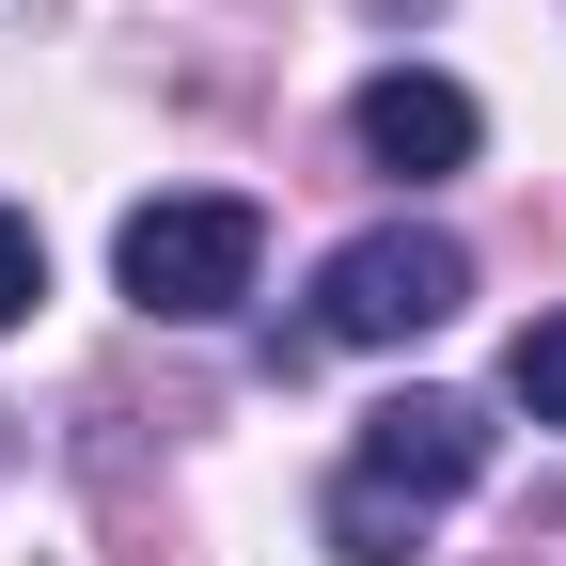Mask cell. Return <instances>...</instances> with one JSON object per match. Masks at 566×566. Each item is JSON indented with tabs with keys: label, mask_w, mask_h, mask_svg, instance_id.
I'll use <instances>...</instances> for the list:
<instances>
[{
	"label": "cell",
	"mask_w": 566,
	"mask_h": 566,
	"mask_svg": "<svg viewBox=\"0 0 566 566\" xmlns=\"http://www.w3.org/2000/svg\"><path fill=\"white\" fill-rule=\"evenodd\" d=\"M504 394H520L535 424H566V315H535V331L504 346Z\"/></svg>",
	"instance_id": "cell-5"
},
{
	"label": "cell",
	"mask_w": 566,
	"mask_h": 566,
	"mask_svg": "<svg viewBox=\"0 0 566 566\" xmlns=\"http://www.w3.org/2000/svg\"><path fill=\"white\" fill-rule=\"evenodd\" d=\"M111 268H126V300H142V315L205 331V315H237V300H252V268H268V205H237V189H158V205H126Z\"/></svg>",
	"instance_id": "cell-2"
},
{
	"label": "cell",
	"mask_w": 566,
	"mask_h": 566,
	"mask_svg": "<svg viewBox=\"0 0 566 566\" xmlns=\"http://www.w3.org/2000/svg\"><path fill=\"white\" fill-rule=\"evenodd\" d=\"M472 472H488V409H472V394H394V409H363V441H346V472H331V551H346V566H394Z\"/></svg>",
	"instance_id": "cell-1"
},
{
	"label": "cell",
	"mask_w": 566,
	"mask_h": 566,
	"mask_svg": "<svg viewBox=\"0 0 566 566\" xmlns=\"http://www.w3.org/2000/svg\"><path fill=\"white\" fill-rule=\"evenodd\" d=\"M32 300H48V237H32V221H17V205H0V331H17V315H32Z\"/></svg>",
	"instance_id": "cell-6"
},
{
	"label": "cell",
	"mask_w": 566,
	"mask_h": 566,
	"mask_svg": "<svg viewBox=\"0 0 566 566\" xmlns=\"http://www.w3.org/2000/svg\"><path fill=\"white\" fill-rule=\"evenodd\" d=\"M472 142H488V111L441 80V63H394V80H363V158H378V174H457Z\"/></svg>",
	"instance_id": "cell-4"
},
{
	"label": "cell",
	"mask_w": 566,
	"mask_h": 566,
	"mask_svg": "<svg viewBox=\"0 0 566 566\" xmlns=\"http://www.w3.org/2000/svg\"><path fill=\"white\" fill-rule=\"evenodd\" d=\"M472 300V252L441 237V221H363L331 268H315V346H409V331H441Z\"/></svg>",
	"instance_id": "cell-3"
}]
</instances>
